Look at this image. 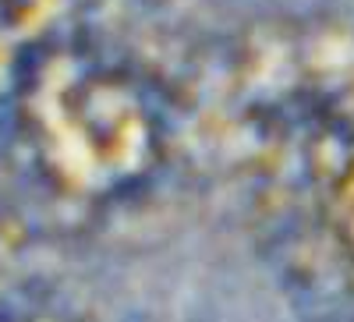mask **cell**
Wrapping results in <instances>:
<instances>
[{
    "label": "cell",
    "instance_id": "cell-1",
    "mask_svg": "<svg viewBox=\"0 0 354 322\" xmlns=\"http://www.w3.org/2000/svg\"><path fill=\"white\" fill-rule=\"evenodd\" d=\"M351 230H354V195H351Z\"/></svg>",
    "mask_w": 354,
    "mask_h": 322
}]
</instances>
